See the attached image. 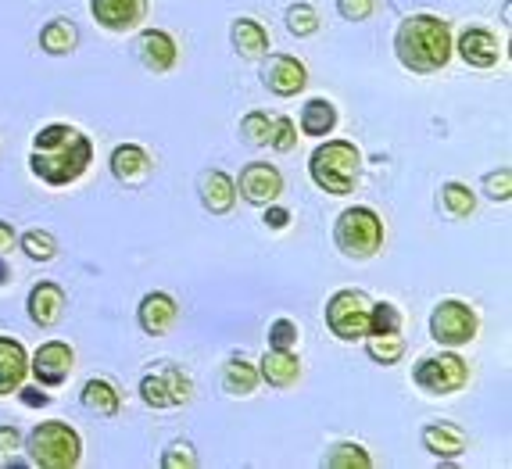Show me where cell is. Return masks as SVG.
I'll list each match as a JSON object with an SVG mask.
<instances>
[{
  "label": "cell",
  "mask_w": 512,
  "mask_h": 469,
  "mask_svg": "<svg viewBox=\"0 0 512 469\" xmlns=\"http://www.w3.org/2000/svg\"><path fill=\"white\" fill-rule=\"evenodd\" d=\"M258 376H262L269 387H291L294 380L301 376V362H298V355H294V351L273 348V351H265Z\"/></svg>",
  "instance_id": "20"
},
{
  "label": "cell",
  "mask_w": 512,
  "mask_h": 469,
  "mask_svg": "<svg viewBox=\"0 0 512 469\" xmlns=\"http://www.w3.org/2000/svg\"><path fill=\"white\" fill-rule=\"evenodd\" d=\"M162 466H165V469H180V466L194 469V466H197L194 448H190V444H172L169 452L162 455Z\"/></svg>",
  "instance_id": "38"
},
{
  "label": "cell",
  "mask_w": 512,
  "mask_h": 469,
  "mask_svg": "<svg viewBox=\"0 0 512 469\" xmlns=\"http://www.w3.org/2000/svg\"><path fill=\"white\" fill-rule=\"evenodd\" d=\"M240 197L244 201H251V205H273L276 197L283 194V176L276 165H265V162H251L244 165V172H240Z\"/></svg>",
  "instance_id": "10"
},
{
  "label": "cell",
  "mask_w": 512,
  "mask_h": 469,
  "mask_svg": "<svg viewBox=\"0 0 512 469\" xmlns=\"http://www.w3.org/2000/svg\"><path fill=\"white\" fill-rule=\"evenodd\" d=\"M484 190H487V197H491V201H509V197H512V172L509 169L487 172Z\"/></svg>",
  "instance_id": "36"
},
{
  "label": "cell",
  "mask_w": 512,
  "mask_h": 469,
  "mask_svg": "<svg viewBox=\"0 0 512 469\" xmlns=\"http://www.w3.org/2000/svg\"><path fill=\"white\" fill-rule=\"evenodd\" d=\"M337 11H341L348 22H366L373 15V0H337Z\"/></svg>",
  "instance_id": "39"
},
{
  "label": "cell",
  "mask_w": 512,
  "mask_h": 469,
  "mask_svg": "<svg viewBox=\"0 0 512 469\" xmlns=\"http://www.w3.org/2000/svg\"><path fill=\"white\" fill-rule=\"evenodd\" d=\"M201 201H205L208 212L222 215V212H230L233 201H237V183L226 176V172H205L201 176Z\"/></svg>",
  "instance_id": "22"
},
{
  "label": "cell",
  "mask_w": 512,
  "mask_h": 469,
  "mask_svg": "<svg viewBox=\"0 0 512 469\" xmlns=\"http://www.w3.org/2000/svg\"><path fill=\"white\" fill-rule=\"evenodd\" d=\"M394 330H402V312H398V305L384 301V305L369 308V333H394Z\"/></svg>",
  "instance_id": "33"
},
{
  "label": "cell",
  "mask_w": 512,
  "mask_h": 469,
  "mask_svg": "<svg viewBox=\"0 0 512 469\" xmlns=\"http://www.w3.org/2000/svg\"><path fill=\"white\" fill-rule=\"evenodd\" d=\"M83 405L90 412H97V416H115L122 398H119V391H115V384H108V380H86Z\"/></svg>",
  "instance_id": "26"
},
{
  "label": "cell",
  "mask_w": 512,
  "mask_h": 469,
  "mask_svg": "<svg viewBox=\"0 0 512 469\" xmlns=\"http://www.w3.org/2000/svg\"><path fill=\"white\" fill-rule=\"evenodd\" d=\"M287 29H291L294 36H312L319 29L316 8H308V4H294V8L287 11Z\"/></svg>",
  "instance_id": "34"
},
{
  "label": "cell",
  "mask_w": 512,
  "mask_h": 469,
  "mask_svg": "<svg viewBox=\"0 0 512 469\" xmlns=\"http://www.w3.org/2000/svg\"><path fill=\"white\" fill-rule=\"evenodd\" d=\"M90 11L111 33H129L144 22L147 0H90Z\"/></svg>",
  "instance_id": "12"
},
{
  "label": "cell",
  "mask_w": 512,
  "mask_h": 469,
  "mask_svg": "<svg viewBox=\"0 0 512 469\" xmlns=\"http://www.w3.org/2000/svg\"><path fill=\"white\" fill-rule=\"evenodd\" d=\"M459 58L470 65V69H495L498 58H502V47L487 29H466L459 36Z\"/></svg>",
  "instance_id": "15"
},
{
  "label": "cell",
  "mask_w": 512,
  "mask_h": 469,
  "mask_svg": "<svg viewBox=\"0 0 512 469\" xmlns=\"http://www.w3.org/2000/svg\"><path fill=\"white\" fill-rule=\"evenodd\" d=\"M258 380H262V376H258V369L251 366L248 359H240V355L226 362V369H222V387H226L230 394H237V398H244V394L255 391Z\"/></svg>",
  "instance_id": "25"
},
{
  "label": "cell",
  "mask_w": 512,
  "mask_h": 469,
  "mask_svg": "<svg viewBox=\"0 0 512 469\" xmlns=\"http://www.w3.org/2000/svg\"><path fill=\"white\" fill-rule=\"evenodd\" d=\"M337 248L348 258H373L384 244V222L373 208H348L337 219V230H333Z\"/></svg>",
  "instance_id": "5"
},
{
  "label": "cell",
  "mask_w": 512,
  "mask_h": 469,
  "mask_svg": "<svg viewBox=\"0 0 512 469\" xmlns=\"http://www.w3.org/2000/svg\"><path fill=\"white\" fill-rule=\"evenodd\" d=\"M8 276H11V269L4 262H0V283H8Z\"/></svg>",
  "instance_id": "44"
},
{
  "label": "cell",
  "mask_w": 512,
  "mask_h": 469,
  "mask_svg": "<svg viewBox=\"0 0 512 469\" xmlns=\"http://www.w3.org/2000/svg\"><path fill=\"white\" fill-rule=\"evenodd\" d=\"M305 83H308L305 65H301L298 58H291V54H273V58H269V65H265V86H269L276 97L301 94V90H305Z\"/></svg>",
  "instance_id": "13"
},
{
  "label": "cell",
  "mask_w": 512,
  "mask_h": 469,
  "mask_svg": "<svg viewBox=\"0 0 512 469\" xmlns=\"http://www.w3.org/2000/svg\"><path fill=\"white\" fill-rule=\"evenodd\" d=\"M79 452H83L79 434L69 427V423H61V419H47V423H40V427L29 434V455H33V466L72 469L79 462Z\"/></svg>",
  "instance_id": "4"
},
{
  "label": "cell",
  "mask_w": 512,
  "mask_h": 469,
  "mask_svg": "<svg viewBox=\"0 0 512 469\" xmlns=\"http://www.w3.org/2000/svg\"><path fill=\"white\" fill-rule=\"evenodd\" d=\"M29 373V355L26 348L11 337H0V394H11L22 387Z\"/></svg>",
  "instance_id": "17"
},
{
  "label": "cell",
  "mask_w": 512,
  "mask_h": 469,
  "mask_svg": "<svg viewBox=\"0 0 512 469\" xmlns=\"http://www.w3.org/2000/svg\"><path fill=\"white\" fill-rule=\"evenodd\" d=\"M65 312V294L58 283H36L29 290V319L36 326H54Z\"/></svg>",
  "instance_id": "18"
},
{
  "label": "cell",
  "mask_w": 512,
  "mask_h": 469,
  "mask_svg": "<svg viewBox=\"0 0 512 469\" xmlns=\"http://www.w3.org/2000/svg\"><path fill=\"white\" fill-rule=\"evenodd\" d=\"M233 47L240 51V58L255 61L269 51V33L258 26L255 18H237L233 22Z\"/></svg>",
  "instance_id": "23"
},
{
  "label": "cell",
  "mask_w": 512,
  "mask_h": 469,
  "mask_svg": "<svg viewBox=\"0 0 512 469\" xmlns=\"http://www.w3.org/2000/svg\"><path fill=\"white\" fill-rule=\"evenodd\" d=\"M18 444H22V434L15 427H0V452L4 455L18 452Z\"/></svg>",
  "instance_id": "41"
},
{
  "label": "cell",
  "mask_w": 512,
  "mask_h": 469,
  "mask_svg": "<svg viewBox=\"0 0 512 469\" xmlns=\"http://www.w3.org/2000/svg\"><path fill=\"white\" fill-rule=\"evenodd\" d=\"M333 126H337V108L330 101L316 97V101L305 104V111H301V133L305 137H326Z\"/></svg>",
  "instance_id": "24"
},
{
  "label": "cell",
  "mask_w": 512,
  "mask_h": 469,
  "mask_svg": "<svg viewBox=\"0 0 512 469\" xmlns=\"http://www.w3.org/2000/svg\"><path fill=\"white\" fill-rule=\"evenodd\" d=\"M398 61L412 72H437L452 58V29L437 15H412L394 36Z\"/></svg>",
  "instance_id": "2"
},
{
  "label": "cell",
  "mask_w": 512,
  "mask_h": 469,
  "mask_svg": "<svg viewBox=\"0 0 512 469\" xmlns=\"http://www.w3.org/2000/svg\"><path fill=\"white\" fill-rule=\"evenodd\" d=\"M441 201L452 215H473V208H477V197H473V190L462 187V183H448V187L441 190Z\"/></svg>",
  "instance_id": "31"
},
{
  "label": "cell",
  "mask_w": 512,
  "mask_h": 469,
  "mask_svg": "<svg viewBox=\"0 0 512 469\" xmlns=\"http://www.w3.org/2000/svg\"><path fill=\"white\" fill-rule=\"evenodd\" d=\"M366 351H369V359H373V362L394 366V362L405 355L402 330H394V333H366Z\"/></svg>",
  "instance_id": "27"
},
{
  "label": "cell",
  "mask_w": 512,
  "mask_h": 469,
  "mask_svg": "<svg viewBox=\"0 0 512 469\" xmlns=\"http://www.w3.org/2000/svg\"><path fill=\"white\" fill-rule=\"evenodd\" d=\"M308 172H312V180H316L319 190L326 194H351L355 183H359V172H362V154L355 144L348 140H330V144H319L308 158Z\"/></svg>",
  "instance_id": "3"
},
{
  "label": "cell",
  "mask_w": 512,
  "mask_h": 469,
  "mask_svg": "<svg viewBox=\"0 0 512 469\" xmlns=\"http://www.w3.org/2000/svg\"><path fill=\"white\" fill-rule=\"evenodd\" d=\"M269 144L276 147V151H294V144H298V129H294L291 119H273V133H269Z\"/></svg>",
  "instance_id": "37"
},
{
  "label": "cell",
  "mask_w": 512,
  "mask_h": 469,
  "mask_svg": "<svg viewBox=\"0 0 512 469\" xmlns=\"http://www.w3.org/2000/svg\"><path fill=\"white\" fill-rule=\"evenodd\" d=\"M22 401H26V405H47V394L40 391V387H26V391H22Z\"/></svg>",
  "instance_id": "42"
},
{
  "label": "cell",
  "mask_w": 512,
  "mask_h": 469,
  "mask_svg": "<svg viewBox=\"0 0 512 469\" xmlns=\"http://www.w3.org/2000/svg\"><path fill=\"white\" fill-rule=\"evenodd\" d=\"M269 133H273V119H269L265 111H251V115H244V122H240V137L248 140L251 147L269 144Z\"/></svg>",
  "instance_id": "30"
},
{
  "label": "cell",
  "mask_w": 512,
  "mask_h": 469,
  "mask_svg": "<svg viewBox=\"0 0 512 469\" xmlns=\"http://www.w3.org/2000/svg\"><path fill=\"white\" fill-rule=\"evenodd\" d=\"M412 376H416V387H423L427 394H455L470 380V366L459 355H427L419 359Z\"/></svg>",
  "instance_id": "8"
},
{
  "label": "cell",
  "mask_w": 512,
  "mask_h": 469,
  "mask_svg": "<svg viewBox=\"0 0 512 469\" xmlns=\"http://www.w3.org/2000/svg\"><path fill=\"white\" fill-rule=\"evenodd\" d=\"M33 376L40 380L43 387H58L65 384L72 376V369H76V355H72L69 344H61V341H51V344H43L40 351L33 355Z\"/></svg>",
  "instance_id": "11"
},
{
  "label": "cell",
  "mask_w": 512,
  "mask_h": 469,
  "mask_svg": "<svg viewBox=\"0 0 512 469\" xmlns=\"http://www.w3.org/2000/svg\"><path fill=\"white\" fill-rule=\"evenodd\" d=\"M369 308H373V301L362 290H341L326 305V326L341 341H362L369 333Z\"/></svg>",
  "instance_id": "6"
},
{
  "label": "cell",
  "mask_w": 512,
  "mask_h": 469,
  "mask_svg": "<svg viewBox=\"0 0 512 469\" xmlns=\"http://www.w3.org/2000/svg\"><path fill=\"white\" fill-rule=\"evenodd\" d=\"M94 162V144L79 133L76 126H65V122H51L43 126L33 137V172L43 183L51 187H69L90 169Z\"/></svg>",
  "instance_id": "1"
},
{
  "label": "cell",
  "mask_w": 512,
  "mask_h": 469,
  "mask_svg": "<svg viewBox=\"0 0 512 469\" xmlns=\"http://www.w3.org/2000/svg\"><path fill=\"white\" fill-rule=\"evenodd\" d=\"M140 394L151 409H176L190 401V380L176 366H158L140 380Z\"/></svg>",
  "instance_id": "9"
},
{
  "label": "cell",
  "mask_w": 512,
  "mask_h": 469,
  "mask_svg": "<svg viewBox=\"0 0 512 469\" xmlns=\"http://www.w3.org/2000/svg\"><path fill=\"white\" fill-rule=\"evenodd\" d=\"M430 337L444 348H459L477 337V312L462 301H441L430 316Z\"/></svg>",
  "instance_id": "7"
},
{
  "label": "cell",
  "mask_w": 512,
  "mask_h": 469,
  "mask_svg": "<svg viewBox=\"0 0 512 469\" xmlns=\"http://www.w3.org/2000/svg\"><path fill=\"white\" fill-rule=\"evenodd\" d=\"M40 43H43V51H47V54H72V51H76V43H79V33H76V26H72V22H65V18H54L51 26H43Z\"/></svg>",
  "instance_id": "28"
},
{
  "label": "cell",
  "mask_w": 512,
  "mask_h": 469,
  "mask_svg": "<svg viewBox=\"0 0 512 469\" xmlns=\"http://www.w3.org/2000/svg\"><path fill=\"white\" fill-rule=\"evenodd\" d=\"M111 172H115V180H122V183H140V180H147V172H151V158H147L144 147L122 144L111 154Z\"/></svg>",
  "instance_id": "21"
},
{
  "label": "cell",
  "mask_w": 512,
  "mask_h": 469,
  "mask_svg": "<svg viewBox=\"0 0 512 469\" xmlns=\"http://www.w3.org/2000/svg\"><path fill=\"white\" fill-rule=\"evenodd\" d=\"M298 323H291V319H276L273 326H269V344L273 348H283V351H291L294 344H298Z\"/></svg>",
  "instance_id": "35"
},
{
  "label": "cell",
  "mask_w": 512,
  "mask_h": 469,
  "mask_svg": "<svg viewBox=\"0 0 512 469\" xmlns=\"http://www.w3.org/2000/svg\"><path fill=\"white\" fill-rule=\"evenodd\" d=\"M137 58L144 61V69L169 72L176 65V40L162 29H144L137 36Z\"/></svg>",
  "instance_id": "14"
},
{
  "label": "cell",
  "mask_w": 512,
  "mask_h": 469,
  "mask_svg": "<svg viewBox=\"0 0 512 469\" xmlns=\"http://www.w3.org/2000/svg\"><path fill=\"white\" fill-rule=\"evenodd\" d=\"M265 222H269L273 230H283V226L291 222V212H287V208H276V201H273V205H265Z\"/></svg>",
  "instance_id": "40"
},
{
  "label": "cell",
  "mask_w": 512,
  "mask_h": 469,
  "mask_svg": "<svg viewBox=\"0 0 512 469\" xmlns=\"http://www.w3.org/2000/svg\"><path fill=\"white\" fill-rule=\"evenodd\" d=\"M140 316V326H144L147 333H165L172 323H176V316H180V308H176V301L169 298V294H162V290H154V294H147L144 301H140L137 308Z\"/></svg>",
  "instance_id": "19"
},
{
  "label": "cell",
  "mask_w": 512,
  "mask_h": 469,
  "mask_svg": "<svg viewBox=\"0 0 512 469\" xmlns=\"http://www.w3.org/2000/svg\"><path fill=\"white\" fill-rule=\"evenodd\" d=\"M22 251H26L33 262H51V258L58 255V240H54L51 233L33 230V233H26V237H22Z\"/></svg>",
  "instance_id": "32"
},
{
  "label": "cell",
  "mask_w": 512,
  "mask_h": 469,
  "mask_svg": "<svg viewBox=\"0 0 512 469\" xmlns=\"http://www.w3.org/2000/svg\"><path fill=\"white\" fill-rule=\"evenodd\" d=\"M466 444H470V437L455 423H430V427H423V448L430 455H437V459H455V455L466 452Z\"/></svg>",
  "instance_id": "16"
},
{
  "label": "cell",
  "mask_w": 512,
  "mask_h": 469,
  "mask_svg": "<svg viewBox=\"0 0 512 469\" xmlns=\"http://www.w3.org/2000/svg\"><path fill=\"white\" fill-rule=\"evenodd\" d=\"M326 466L330 469H369L373 462H369L362 444H337V448L326 455Z\"/></svg>",
  "instance_id": "29"
},
{
  "label": "cell",
  "mask_w": 512,
  "mask_h": 469,
  "mask_svg": "<svg viewBox=\"0 0 512 469\" xmlns=\"http://www.w3.org/2000/svg\"><path fill=\"white\" fill-rule=\"evenodd\" d=\"M11 244H15V230H11L8 222H0V255H4Z\"/></svg>",
  "instance_id": "43"
}]
</instances>
